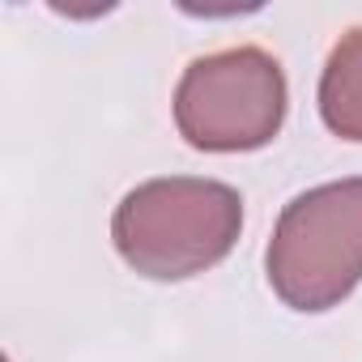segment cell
Segmentation results:
<instances>
[{
	"label": "cell",
	"instance_id": "cell-1",
	"mask_svg": "<svg viewBox=\"0 0 362 362\" xmlns=\"http://www.w3.org/2000/svg\"><path fill=\"white\" fill-rule=\"evenodd\" d=\"M243 230V197L218 179L170 175L132 188L115 218L111 239L128 269L153 281H184L230 256Z\"/></svg>",
	"mask_w": 362,
	"mask_h": 362
},
{
	"label": "cell",
	"instance_id": "cell-2",
	"mask_svg": "<svg viewBox=\"0 0 362 362\" xmlns=\"http://www.w3.org/2000/svg\"><path fill=\"white\" fill-rule=\"evenodd\" d=\"M273 294L294 311H328L362 281V179L294 197L264 252Z\"/></svg>",
	"mask_w": 362,
	"mask_h": 362
},
{
	"label": "cell",
	"instance_id": "cell-3",
	"mask_svg": "<svg viewBox=\"0 0 362 362\" xmlns=\"http://www.w3.org/2000/svg\"><path fill=\"white\" fill-rule=\"evenodd\" d=\"M286 119V73L260 47H226L184 69L175 124L192 149L243 153L277 136Z\"/></svg>",
	"mask_w": 362,
	"mask_h": 362
},
{
	"label": "cell",
	"instance_id": "cell-4",
	"mask_svg": "<svg viewBox=\"0 0 362 362\" xmlns=\"http://www.w3.org/2000/svg\"><path fill=\"white\" fill-rule=\"evenodd\" d=\"M320 115L341 141H362V26L341 35L324 60Z\"/></svg>",
	"mask_w": 362,
	"mask_h": 362
}]
</instances>
